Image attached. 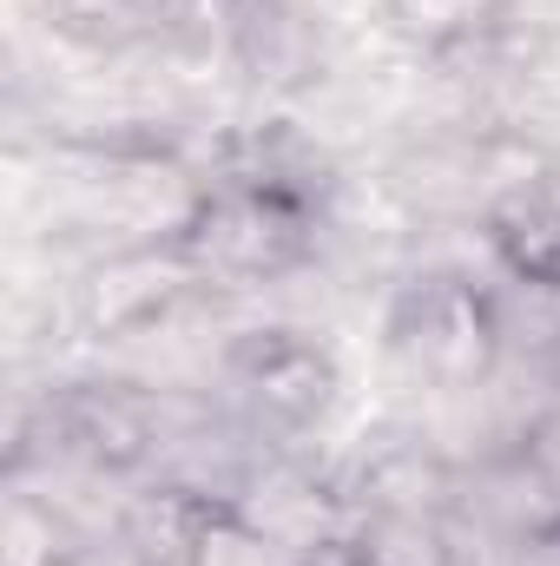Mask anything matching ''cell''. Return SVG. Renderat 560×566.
<instances>
[{
    "label": "cell",
    "mask_w": 560,
    "mask_h": 566,
    "mask_svg": "<svg viewBox=\"0 0 560 566\" xmlns=\"http://www.w3.org/2000/svg\"><path fill=\"white\" fill-rule=\"evenodd\" d=\"M481 244L495 271L535 296H560V165H528L481 205Z\"/></svg>",
    "instance_id": "cell-5"
},
{
    "label": "cell",
    "mask_w": 560,
    "mask_h": 566,
    "mask_svg": "<svg viewBox=\"0 0 560 566\" xmlns=\"http://www.w3.org/2000/svg\"><path fill=\"white\" fill-rule=\"evenodd\" d=\"M515 468H521V488L535 494V514L560 521V402L528 422L521 448H515Z\"/></svg>",
    "instance_id": "cell-6"
},
{
    "label": "cell",
    "mask_w": 560,
    "mask_h": 566,
    "mask_svg": "<svg viewBox=\"0 0 560 566\" xmlns=\"http://www.w3.org/2000/svg\"><path fill=\"white\" fill-rule=\"evenodd\" d=\"M390 349L416 382H435V389L481 382L501 349L488 290H475L468 277H422L390 316Z\"/></svg>",
    "instance_id": "cell-2"
},
{
    "label": "cell",
    "mask_w": 560,
    "mask_h": 566,
    "mask_svg": "<svg viewBox=\"0 0 560 566\" xmlns=\"http://www.w3.org/2000/svg\"><path fill=\"white\" fill-rule=\"evenodd\" d=\"M152 566H310V541L271 527L238 494H172L158 501Z\"/></svg>",
    "instance_id": "cell-4"
},
{
    "label": "cell",
    "mask_w": 560,
    "mask_h": 566,
    "mask_svg": "<svg viewBox=\"0 0 560 566\" xmlns=\"http://www.w3.org/2000/svg\"><path fill=\"white\" fill-rule=\"evenodd\" d=\"M310 566H376L350 534H323V541H310Z\"/></svg>",
    "instance_id": "cell-8"
},
{
    "label": "cell",
    "mask_w": 560,
    "mask_h": 566,
    "mask_svg": "<svg viewBox=\"0 0 560 566\" xmlns=\"http://www.w3.org/2000/svg\"><path fill=\"white\" fill-rule=\"evenodd\" d=\"M488 566H560V521H541V514H521L501 541Z\"/></svg>",
    "instance_id": "cell-7"
},
{
    "label": "cell",
    "mask_w": 560,
    "mask_h": 566,
    "mask_svg": "<svg viewBox=\"0 0 560 566\" xmlns=\"http://www.w3.org/2000/svg\"><path fill=\"white\" fill-rule=\"evenodd\" d=\"M317 244V211L310 198L278 178V171H225L211 185H198L185 198V211L165 231L172 264L191 283H218V290H251V283H278L310 264Z\"/></svg>",
    "instance_id": "cell-1"
},
{
    "label": "cell",
    "mask_w": 560,
    "mask_h": 566,
    "mask_svg": "<svg viewBox=\"0 0 560 566\" xmlns=\"http://www.w3.org/2000/svg\"><path fill=\"white\" fill-rule=\"evenodd\" d=\"M225 382L258 428L303 434L330 416L343 376H336L330 343H317L310 329H290V323H265L225 349Z\"/></svg>",
    "instance_id": "cell-3"
}]
</instances>
